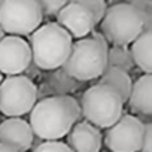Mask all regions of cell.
<instances>
[{
    "label": "cell",
    "mask_w": 152,
    "mask_h": 152,
    "mask_svg": "<svg viewBox=\"0 0 152 152\" xmlns=\"http://www.w3.org/2000/svg\"><path fill=\"white\" fill-rule=\"evenodd\" d=\"M66 3L67 2H64V0H39L37 2L43 17H55V18L58 12L66 6Z\"/></svg>",
    "instance_id": "cell-20"
},
{
    "label": "cell",
    "mask_w": 152,
    "mask_h": 152,
    "mask_svg": "<svg viewBox=\"0 0 152 152\" xmlns=\"http://www.w3.org/2000/svg\"><path fill=\"white\" fill-rule=\"evenodd\" d=\"M127 103L130 104V110L136 113L139 119L145 118L146 121H151L149 119L152 113V76L151 75H142L136 79V82H133L131 93Z\"/></svg>",
    "instance_id": "cell-13"
},
{
    "label": "cell",
    "mask_w": 152,
    "mask_h": 152,
    "mask_svg": "<svg viewBox=\"0 0 152 152\" xmlns=\"http://www.w3.org/2000/svg\"><path fill=\"white\" fill-rule=\"evenodd\" d=\"M100 152H109V151H100Z\"/></svg>",
    "instance_id": "cell-26"
},
{
    "label": "cell",
    "mask_w": 152,
    "mask_h": 152,
    "mask_svg": "<svg viewBox=\"0 0 152 152\" xmlns=\"http://www.w3.org/2000/svg\"><path fill=\"white\" fill-rule=\"evenodd\" d=\"M36 103L37 88L28 76H8L0 84V113L8 118H21L30 113Z\"/></svg>",
    "instance_id": "cell-7"
},
{
    "label": "cell",
    "mask_w": 152,
    "mask_h": 152,
    "mask_svg": "<svg viewBox=\"0 0 152 152\" xmlns=\"http://www.w3.org/2000/svg\"><path fill=\"white\" fill-rule=\"evenodd\" d=\"M0 3H2V0H0Z\"/></svg>",
    "instance_id": "cell-27"
},
{
    "label": "cell",
    "mask_w": 152,
    "mask_h": 152,
    "mask_svg": "<svg viewBox=\"0 0 152 152\" xmlns=\"http://www.w3.org/2000/svg\"><path fill=\"white\" fill-rule=\"evenodd\" d=\"M140 152H152V124H145V133L142 139V148Z\"/></svg>",
    "instance_id": "cell-22"
},
{
    "label": "cell",
    "mask_w": 152,
    "mask_h": 152,
    "mask_svg": "<svg viewBox=\"0 0 152 152\" xmlns=\"http://www.w3.org/2000/svg\"><path fill=\"white\" fill-rule=\"evenodd\" d=\"M2 81H3V75L0 73V84H2Z\"/></svg>",
    "instance_id": "cell-25"
},
{
    "label": "cell",
    "mask_w": 152,
    "mask_h": 152,
    "mask_svg": "<svg viewBox=\"0 0 152 152\" xmlns=\"http://www.w3.org/2000/svg\"><path fill=\"white\" fill-rule=\"evenodd\" d=\"M34 134L26 119L8 118L0 122V145L14 152H28Z\"/></svg>",
    "instance_id": "cell-11"
},
{
    "label": "cell",
    "mask_w": 152,
    "mask_h": 152,
    "mask_svg": "<svg viewBox=\"0 0 152 152\" xmlns=\"http://www.w3.org/2000/svg\"><path fill=\"white\" fill-rule=\"evenodd\" d=\"M100 85H106L110 87L112 90H115L118 93V96L121 97V100L124 103H127L130 93H131V87H133V79L131 76L121 70V69H115V67H106V70L103 72V75L99 78Z\"/></svg>",
    "instance_id": "cell-15"
},
{
    "label": "cell",
    "mask_w": 152,
    "mask_h": 152,
    "mask_svg": "<svg viewBox=\"0 0 152 152\" xmlns=\"http://www.w3.org/2000/svg\"><path fill=\"white\" fill-rule=\"evenodd\" d=\"M31 64V51L26 39L6 36L0 42V73L6 76L23 75Z\"/></svg>",
    "instance_id": "cell-9"
},
{
    "label": "cell",
    "mask_w": 152,
    "mask_h": 152,
    "mask_svg": "<svg viewBox=\"0 0 152 152\" xmlns=\"http://www.w3.org/2000/svg\"><path fill=\"white\" fill-rule=\"evenodd\" d=\"M57 24L66 30L72 39H84L96 27L91 14L78 2H67L57 15Z\"/></svg>",
    "instance_id": "cell-10"
},
{
    "label": "cell",
    "mask_w": 152,
    "mask_h": 152,
    "mask_svg": "<svg viewBox=\"0 0 152 152\" xmlns=\"http://www.w3.org/2000/svg\"><path fill=\"white\" fill-rule=\"evenodd\" d=\"M143 31L142 15L130 3L109 6L100 21V33L112 46H128Z\"/></svg>",
    "instance_id": "cell-5"
},
{
    "label": "cell",
    "mask_w": 152,
    "mask_h": 152,
    "mask_svg": "<svg viewBox=\"0 0 152 152\" xmlns=\"http://www.w3.org/2000/svg\"><path fill=\"white\" fill-rule=\"evenodd\" d=\"M81 116L91 125L102 128L112 127L124 112V102L115 90L94 84L81 97Z\"/></svg>",
    "instance_id": "cell-4"
},
{
    "label": "cell",
    "mask_w": 152,
    "mask_h": 152,
    "mask_svg": "<svg viewBox=\"0 0 152 152\" xmlns=\"http://www.w3.org/2000/svg\"><path fill=\"white\" fill-rule=\"evenodd\" d=\"M81 119L79 102L72 96H54L39 100L28 113V125L43 142L60 140Z\"/></svg>",
    "instance_id": "cell-1"
},
{
    "label": "cell",
    "mask_w": 152,
    "mask_h": 152,
    "mask_svg": "<svg viewBox=\"0 0 152 152\" xmlns=\"http://www.w3.org/2000/svg\"><path fill=\"white\" fill-rule=\"evenodd\" d=\"M5 37H6V34H5V31L2 30V27H0V42H2Z\"/></svg>",
    "instance_id": "cell-24"
},
{
    "label": "cell",
    "mask_w": 152,
    "mask_h": 152,
    "mask_svg": "<svg viewBox=\"0 0 152 152\" xmlns=\"http://www.w3.org/2000/svg\"><path fill=\"white\" fill-rule=\"evenodd\" d=\"M151 48H152V31H143L131 43V48H130L133 63L143 72V75H151L152 72Z\"/></svg>",
    "instance_id": "cell-16"
},
{
    "label": "cell",
    "mask_w": 152,
    "mask_h": 152,
    "mask_svg": "<svg viewBox=\"0 0 152 152\" xmlns=\"http://www.w3.org/2000/svg\"><path fill=\"white\" fill-rule=\"evenodd\" d=\"M33 152H72V151L61 140H48L42 142Z\"/></svg>",
    "instance_id": "cell-21"
},
{
    "label": "cell",
    "mask_w": 152,
    "mask_h": 152,
    "mask_svg": "<svg viewBox=\"0 0 152 152\" xmlns=\"http://www.w3.org/2000/svg\"><path fill=\"white\" fill-rule=\"evenodd\" d=\"M43 21L42 11L36 0H2L0 27L5 34L30 36Z\"/></svg>",
    "instance_id": "cell-6"
},
{
    "label": "cell",
    "mask_w": 152,
    "mask_h": 152,
    "mask_svg": "<svg viewBox=\"0 0 152 152\" xmlns=\"http://www.w3.org/2000/svg\"><path fill=\"white\" fill-rule=\"evenodd\" d=\"M107 49L109 48L100 45L91 37L75 40L61 69L70 78L82 84L99 79L107 66Z\"/></svg>",
    "instance_id": "cell-3"
},
{
    "label": "cell",
    "mask_w": 152,
    "mask_h": 152,
    "mask_svg": "<svg viewBox=\"0 0 152 152\" xmlns=\"http://www.w3.org/2000/svg\"><path fill=\"white\" fill-rule=\"evenodd\" d=\"M66 137V145L72 152H100L103 146L102 131L87 121L76 122Z\"/></svg>",
    "instance_id": "cell-12"
},
{
    "label": "cell",
    "mask_w": 152,
    "mask_h": 152,
    "mask_svg": "<svg viewBox=\"0 0 152 152\" xmlns=\"http://www.w3.org/2000/svg\"><path fill=\"white\" fill-rule=\"evenodd\" d=\"M45 85H46V91L49 94H52L51 97L54 96H69V94H73L78 91L84 84L76 81L67 73L63 72V69H55V70H51L48 73H45Z\"/></svg>",
    "instance_id": "cell-14"
},
{
    "label": "cell",
    "mask_w": 152,
    "mask_h": 152,
    "mask_svg": "<svg viewBox=\"0 0 152 152\" xmlns=\"http://www.w3.org/2000/svg\"><path fill=\"white\" fill-rule=\"evenodd\" d=\"M106 67H115L121 69L124 72H130L134 67L131 52L128 46H109L107 49V66Z\"/></svg>",
    "instance_id": "cell-17"
},
{
    "label": "cell",
    "mask_w": 152,
    "mask_h": 152,
    "mask_svg": "<svg viewBox=\"0 0 152 152\" xmlns=\"http://www.w3.org/2000/svg\"><path fill=\"white\" fill-rule=\"evenodd\" d=\"M73 39L57 23L42 24L28 36L31 51V63L39 70L60 69L67 60L72 49Z\"/></svg>",
    "instance_id": "cell-2"
},
{
    "label": "cell",
    "mask_w": 152,
    "mask_h": 152,
    "mask_svg": "<svg viewBox=\"0 0 152 152\" xmlns=\"http://www.w3.org/2000/svg\"><path fill=\"white\" fill-rule=\"evenodd\" d=\"M130 5L140 12L145 31H152V2L151 0H133Z\"/></svg>",
    "instance_id": "cell-19"
},
{
    "label": "cell",
    "mask_w": 152,
    "mask_h": 152,
    "mask_svg": "<svg viewBox=\"0 0 152 152\" xmlns=\"http://www.w3.org/2000/svg\"><path fill=\"white\" fill-rule=\"evenodd\" d=\"M79 5H82L93 17L94 20V24H100V21L103 20L104 14H106V9H107V5L103 0H76Z\"/></svg>",
    "instance_id": "cell-18"
},
{
    "label": "cell",
    "mask_w": 152,
    "mask_h": 152,
    "mask_svg": "<svg viewBox=\"0 0 152 152\" xmlns=\"http://www.w3.org/2000/svg\"><path fill=\"white\" fill-rule=\"evenodd\" d=\"M0 152H14V151L6 148V146H3V145H0Z\"/></svg>",
    "instance_id": "cell-23"
},
{
    "label": "cell",
    "mask_w": 152,
    "mask_h": 152,
    "mask_svg": "<svg viewBox=\"0 0 152 152\" xmlns=\"http://www.w3.org/2000/svg\"><path fill=\"white\" fill-rule=\"evenodd\" d=\"M145 124L134 115L122 116L106 130L104 146L109 152H140Z\"/></svg>",
    "instance_id": "cell-8"
}]
</instances>
